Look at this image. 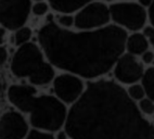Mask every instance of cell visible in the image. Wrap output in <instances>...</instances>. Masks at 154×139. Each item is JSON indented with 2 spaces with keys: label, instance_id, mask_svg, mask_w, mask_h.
I'll list each match as a JSON object with an SVG mask.
<instances>
[{
  "label": "cell",
  "instance_id": "1",
  "mask_svg": "<svg viewBox=\"0 0 154 139\" xmlns=\"http://www.w3.org/2000/svg\"><path fill=\"white\" fill-rule=\"evenodd\" d=\"M64 131L69 139H154V123L140 113L125 87L106 78L87 83L69 109Z\"/></svg>",
  "mask_w": 154,
  "mask_h": 139
},
{
  "label": "cell",
  "instance_id": "2",
  "mask_svg": "<svg viewBox=\"0 0 154 139\" xmlns=\"http://www.w3.org/2000/svg\"><path fill=\"white\" fill-rule=\"evenodd\" d=\"M128 34L114 24L96 31L62 28L48 14L37 33L39 47L54 69L89 82L112 72L117 59L125 52Z\"/></svg>",
  "mask_w": 154,
  "mask_h": 139
},
{
  "label": "cell",
  "instance_id": "3",
  "mask_svg": "<svg viewBox=\"0 0 154 139\" xmlns=\"http://www.w3.org/2000/svg\"><path fill=\"white\" fill-rule=\"evenodd\" d=\"M7 95L15 108L29 114V122L35 129L53 134L65 126L69 109L54 95H38L30 84L11 85Z\"/></svg>",
  "mask_w": 154,
  "mask_h": 139
},
{
  "label": "cell",
  "instance_id": "4",
  "mask_svg": "<svg viewBox=\"0 0 154 139\" xmlns=\"http://www.w3.org/2000/svg\"><path fill=\"white\" fill-rule=\"evenodd\" d=\"M11 72L17 78L28 79L33 86H46L55 77V69L39 45L33 42L17 47L11 60Z\"/></svg>",
  "mask_w": 154,
  "mask_h": 139
},
{
  "label": "cell",
  "instance_id": "5",
  "mask_svg": "<svg viewBox=\"0 0 154 139\" xmlns=\"http://www.w3.org/2000/svg\"><path fill=\"white\" fill-rule=\"evenodd\" d=\"M111 23L127 34L142 32L148 25V10L136 0H117L109 3Z\"/></svg>",
  "mask_w": 154,
  "mask_h": 139
},
{
  "label": "cell",
  "instance_id": "6",
  "mask_svg": "<svg viewBox=\"0 0 154 139\" xmlns=\"http://www.w3.org/2000/svg\"><path fill=\"white\" fill-rule=\"evenodd\" d=\"M76 31H96L112 24L110 8L105 1H92L74 15Z\"/></svg>",
  "mask_w": 154,
  "mask_h": 139
},
{
  "label": "cell",
  "instance_id": "7",
  "mask_svg": "<svg viewBox=\"0 0 154 139\" xmlns=\"http://www.w3.org/2000/svg\"><path fill=\"white\" fill-rule=\"evenodd\" d=\"M32 6V0H0V25L9 31L25 26Z\"/></svg>",
  "mask_w": 154,
  "mask_h": 139
},
{
  "label": "cell",
  "instance_id": "8",
  "mask_svg": "<svg viewBox=\"0 0 154 139\" xmlns=\"http://www.w3.org/2000/svg\"><path fill=\"white\" fill-rule=\"evenodd\" d=\"M87 84L83 78L71 73L63 72L55 75L52 82L53 94L65 106H73L79 100L86 90Z\"/></svg>",
  "mask_w": 154,
  "mask_h": 139
},
{
  "label": "cell",
  "instance_id": "9",
  "mask_svg": "<svg viewBox=\"0 0 154 139\" xmlns=\"http://www.w3.org/2000/svg\"><path fill=\"white\" fill-rule=\"evenodd\" d=\"M146 66L140 59L124 52L117 59L112 70L114 81L121 86L127 87L132 84L140 83Z\"/></svg>",
  "mask_w": 154,
  "mask_h": 139
},
{
  "label": "cell",
  "instance_id": "10",
  "mask_svg": "<svg viewBox=\"0 0 154 139\" xmlns=\"http://www.w3.org/2000/svg\"><path fill=\"white\" fill-rule=\"evenodd\" d=\"M28 124L23 115L17 111H8L0 119V139H25Z\"/></svg>",
  "mask_w": 154,
  "mask_h": 139
},
{
  "label": "cell",
  "instance_id": "11",
  "mask_svg": "<svg viewBox=\"0 0 154 139\" xmlns=\"http://www.w3.org/2000/svg\"><path fill=\"white\" fill-rule=\"evenodd\" d=\"M94 0H47L50 9L57 14H72L75 15L84 7Z\"/></svg>",
  "mask_w": 154,
  "mask_h": 139
},
{
  "label": "cell",
  "instance_id": "12",
  "mask_svg": "<svg viewBox=\"0 0 154 139\" xmlns=\"http://www.w3.org/2000/svg\"><path fill=\"white\" fill-rule=\"evenodd\" d=\"M149 49L151 48L142 32L130 33L127 35L126 42H125V52L140 58Z\"/></svg>",
  "mask_w": 154,
  "mask_h": 139
},
{
  "label": "cell",
  "instance_id": "13",
  "mask_svg": "<svg viewBox=\"0 0 154 139\" xmlns=\"http://www.w3.org/2000/svg\"><path fill=\"white\" fill-rule=\"evenodd\" d=\"M140 83L144 88L146 98L154 101V65L146 67Z\"/></svg>",
  "mask_w": 154,
  "mask_h": 139
},
{
  "label": "cell",
  "instance_id": "14",
  "mask_svg": "<svg viewBox=\"0 0 154 139\" xmlns=\"http://www.w3.org/2000/svg\"><path fill=\"white\" fill-rule=\"evenodd\" d=\"M125 89H126L127 96L129 97L130 100L134 101L135 103H138L139 101H141L142 99H144L146 97L144 88L141 85V83L132 84L130 86L125 87Z\"/></svg>",
  "mask_w": 154,
  "mask_h": 139
},
{
  "label": "cell",
  "instance_id": "15",
  "mask_svg": "<svg viewBox=\"0 0 154 139\" xmlns=\"http://www.w3.org/2000/svg\"><path fill=\"white\" fill-rule=\"evenodd\" d=\"M33 37V31L28 26H23L19 28L14 33V45L20 47L23 45L27 44L30 42V39Z\"/></svg>",
  "mask_w": 154,
  "mask_h": 139
},
{
  "label": "cell",
  "instance_id": "16",
  "mask_svg": "<svg viewBox=\"0 0 154 139\" xmlns=\"http://www.w3.org/2000/svg\"><path fill=\"white\" fill-rule=\"evenodd\" d=\"M137 107L144 117L150 120V117L154 116V101H152L151 99L146 97L137 103Z\"/></svg>",
  "mask_w": 154,
  "mask_h": 139
},
{
  "label": "cell",
  "instance_id": "17",
  "mask_svg": "<svg viewBox=\"0 0 154 139\" xmlns=\"http://www.w3.org/2000/svg\"><path fill=\"white\" fill-rule=\"evenodd\" d=\"M54 21L60 27L65 29H72L75 25V17L72 14H57Z\"/></svg>",
  "mask_w": 154,
  "mask_h": 139
},
{
  "label": "cell",
  "instance_id": "18",
  "mask_svg": "<svg viewBox=\"0 0 154 139\" xmlns=\"http://www.w3.org/2000/svg\"><path fill=\"white\" fill-rule=\"evenodd\" d=\"M50 10V6L47 1H35L32 6V13L36 17H45L48 15V12Z\"/></svg>",
  "mask_w": 154,
  "mask_h": 139
},
{
  "label": "cell",
  "instance_id": "19",
  "mask_svg": "<svg viewBox=\"0 0 154 139\" xmlns=\"http://www.w3.org/2000/svg\"><path fill=\"white\" fill-rule=\"evenodd\" d=\"M25 139H55V137L51 133H47V131H42L34 128V129L28 131Z\"/></svg>",
  "mask_w": 154,
  "mask_h": 139
},
{
  "label": "cell",
  "instance_id": "20",
  "mask_svg": "<svg viewBox=\"0 0 154 139\" xmlns=\"http://www.w3.org/2000/svg\"><path fill=\"white\" fill-rule=\"evenodd\" d=\"M142 33L146 36V40H148L149 45H150V48L154 51V27L148 24L146 27L143 28Z\"/></svg>",
  "mask_w": 154,
  "mask_h": 139
},
{
  "label": "cell",
  "instance_id": "21",
  "mask_svg": "<svg viewBox=\"0 0 154 139\" xmlns=\"http://www.w3.org/2000/svg\"><path fill=\"white\" fill-rule=\"evenodd\" d=\"M139 59H140V61L142 62L144 66H146V65L151 66L154 63V51L152 50V49H149V50L146 51Z\"/></svg>",
  "mask_w": 154,
  "mask_h": 139
},
{
  "label": "cell",
  "instance_id": "22",
  "mask_svg": "<svg viewBox=\"0 0 154 139\" xmlns=\"http://www.w3.org/2000/svg\"><path fill=\"white\" fill-rule=\"evenodd\" d=\"M8 60V50L5 46H0V66L3 65Z\"/></svg>",
  "mask_w": 154,
  "mask_h": 139
},
{
  "label": "cell",
  "instance_id": "23",
  "mask_svg": "<svg viewBox=\"0 0 154 139\" xmlns=\"http://www.w3.org/2000/svg\"><path fill=\"white\" fill-rule=\"evenodd\" d=\"M148 17H149V25H151L154 27V2L148 9Z\"/></svg>",
  "mask_w": 154,
  "mask_h": 139
},
{
  "label": "cell",
  "instance_id": "24",
  "mask_svg": "<svg viewBox=\"0 0 154 139\" xmlns=\"http://www.w3.org/2000/svg\"><path fill=\"white\" fill-rule=\"evenodd\" d=\"M139 5H140L142 8H144L146 10H148L150 7L153 5V2H154V0H136Z\"/></svg>",
  "mask_w": 154,
  "mask_h": 139
},
{
  "label": "cell",
  "instance_id": "25",
  "mask_svg": "<svg viewBox=\"0 0 154 139\" xmlns=\"http://www.w3.org/2000/svg\"><path fill=\"white\" fill-rule=\"evenodd\" d=\"M54 137H55V139H69V135H67V133L64 131V128L63 129H61V131H59Z\"/></svg>",
  "mask_w": 154,
  "mask_h": 139
},
{
  "label": "cell",
  "instance_id": "26",
  "mask_svg": "<svg viewBox=\"0 0 154 139\" xmlns=\"http://www.w3.org/2000/svg\"><path fill=\"white\" fill-rule=\"evenodd\" d=\"M5 38H6V28L0 26V46H2L5 42Z\"/></svg>",
  "mask_w": 154,
  "mask_h": 139
},
{
  "label": "cell",
  "instance_id": "27",
  "mask_svg": "<svg viewBox=\"0 0 154 139\" xmlns=\"http://www.w3.org/2000/svg\"><path fill=\"white\" fill-rule=\"evenodd\" d=\"M105 2H113V1H117V0H104Z\"/></svg>",
  "mask_w": 154,
  "mask_h": 139
},
{
  "label": "cell",
  "instance_id": "28",
  "mask_svg": "<svg viewBox=\"0 0 154 139\" xmlns=\"http://www.w3.org/2000/svg\"><path fill=\"white\" fill-rule=\"evenodd\" d=\"M35 1H42V0H35Z\"/></svg>",
  "mask_w": 154,
  "mask_h": 139
}]
</instances>
